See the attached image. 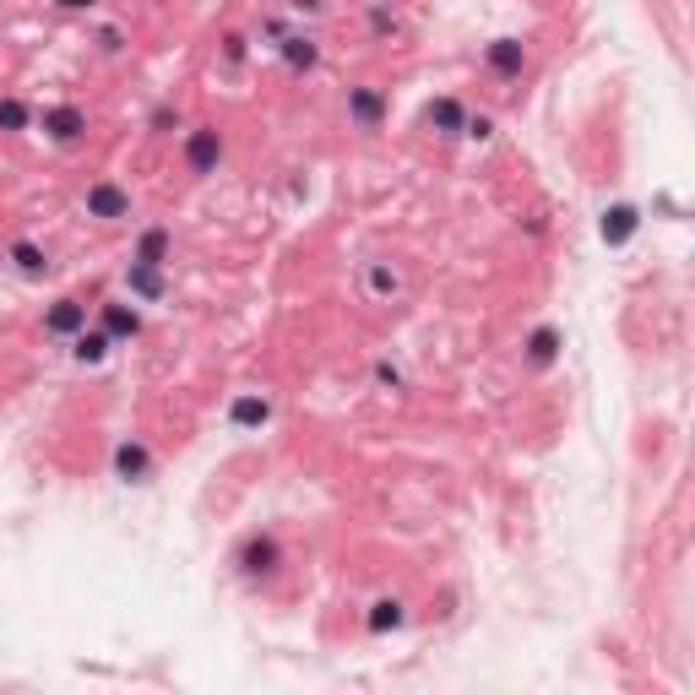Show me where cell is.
<instances>
[{
    "label": "cell",
    "mask_w": 695,
    "mask_h": 695,
    "mask_svg": "<svg viewBox=\"0 0 695 695\" xmlns=\"http://www.w3.org/2000/svg\"><path fill=\"white\" fill-rule=\"evenodd\" d=\"M82 212L93 218V223H126L130 218V190L120 180H93V186L82 190Z\"/></svg>",
    "instance_id": "obj_4"
},
{
    "label": "cell",
    "mask_w": 695,
    "mask_h": 695,
    "mask_svg": "<svg viewBox=\"0 0 695 695\" xmlns=\"http://www.w3.org/2000/svg\"><path fill=\"white\" fill-rule=\"evenodd\" d=\"M635 234H641V207H635V201H614V207H603V218H598V240H603L609 251L631 245Z\"/></svg>",
    "instance_id": "obj_12"
},
{
    "label": "cell",
    "mask_w": 695,
    "mask_h": 695,
    "mask_svg": "<svg viewBox=\"0 0 695 695\" xmlns=\"http://www.w3.org/2000/svg\"><path fill=\"white\" fill-rule=\"evenodd\" d=\"M147 130H152V136H175V130H180V104H169V98H164V104H152Z\"/></svg>",
    "instance_id": "obj_25"
},
{
    "label": "cell",
    "mask_w": 695,
    "mask_h": 695,
    "mask_svg": "<svg viewBox=\"0 0 695 695\" xmlns=\"http://www.w3.org/2000/svg\"><path fill=\"white\" fill-rule=\"evenodd\" d=\"M39 126H44V136L55 141V147H82L87 141V109L82 104H50L44 115H39Z\"/></svg>",
    "instance_id": "obj_7"
},
{
    "label": "cell",
    "mask_w": 695,
    "mask_h": 695,
    "mask_svg": "<svg viewBox=\"0 0 695 695\" xmlns=\"http://www.w3.org/2000/svg\"><path fill=\"white\" fill-rule=\"evenodd\" d=\"M6 261H11V272L17 277H28V283H44L50 277V251L39 245V240H11V251H6Z\"/></svg>",
    "instance_id": "obj_18"
},
{
    "label": "cell",
    "mask_w": 695,
    "mask_h": 695,
    "mask_svg": "<svg viewBox=\"0 0 695 695\" xmlns=\"http://www.w3.org/2000/svg\"><path fill=\"white\" fill-rule=\"evenodd\" d=\"M370 380H376V391H386V397H402V391H408V370H402L397 359H386V354L370 365Z\"/></svg>",
    "instance_id": "obj_23"
},
{
    "label": "cell",
    "mask_w": 695,
    "mask_h": 695,
    "mask_svg": "<svg viewBox=\"0 0 695 695\" xmlns=\"http://www.w3.org/2000/svg\"><path fill=\"white\" fill-rule=\"evenodd\" d=\"M152 467H158V462H152V445L141 441V435H120V441H115V451H109V473H115V484H147V478H152Z\"/></svg>",
    "instance_id": "obj_3"
},
{
    "label": "cell",
    "mask_w": 695,
    "mask_h": 695,
    "mask_svg": "<svg viewBox=\"0 0 695 695\" xmlns=\"http://www.w3.org/2000/svg\"><path fill=\"white\" fill-rule=\"evenodd\" d=\"M462 126H467V104L456 93H441L424 104V130L441 136V141H462Z\"/></svg>",
    "instance_id": "obj_11"
},
{
    "label": "cell",
    "mask_w": 695,
    "mask_h": 695,
    "mask_svg": "<svg viewBox=\"0 0 695 695\" xmlns=\"http://www.w3.org/2000/svg\"><path fill=\"white\" fill-rule=\"evenodd\" d=\"M87 326V305L76 299V294H61L55 305H44V337H55V343H71L76 331Z\"/></svg>",
    "instance_id": "obj_14"
},
{
    "label": "cell",
    "mask_w": 695,
    "mask_h": 695,
    "mask_svg": "<svg viewBox=\"0 0 695 695\" xmlns=\"http://www.w3.org/2000/svg\"><path fill=\"white\" fill-rule=\"evenodd\" d=\"M343 109H348V126H359V130H380L386 115H391V104H386V93H380L376 82H354L348 98H343Z\"/></svg>",
    "instance_id": "obj_8"
},
{
    "label": "cell",
    "mask_w": 695,
    "mask_h": 695,
    "mask_svg": "<svg viewBox=\"0 0 695 695\" xmlns=\"http://www.w3.org/2000/svg\"><path fill=\"white\" fill-rule=\"evenodd\" d=\"M365 22H370V39H380V44H391V39L408 33V22H402V11H397L391 0H370V6H365Z\"/></svg>",
    "instance_id": "obj_21"
},
{
    "label": "cell",
    "mask_w": 695,
    "mask_h": 695,
    "mask_svg": "<svg viewBox=\"0 0 695 695\" xmlns=\"http://www.w3.org/2000/svg\"><path fill=\"white\" fill-rule=\"evenodd\" d=\"M93 50L104 55V61H120L130 50V33L120 28V22H104V28H93Z\"/></svg>",
    "instance_id": "obj_24"
},
{
    "label": "cell",
    "mask_w": 695,
    "mask_h": 695,
    "mask_svg": "<svg viewBox=\"0 0 695 695\" xmlns=\"http://www.w3.org/2000/svg\"><path fill=\"white\" fill-rule=\"evenodd\" d=\"M462 141H478V147H489V141H495V115H484V109H467Z\"/></svg>",
    "instance_id": "obj_26"
},
{
    "label": "cell",
    "mask_w": 695,
    "mask_h": 695,
    "mask_svg": "<svg viewBox=\"0 0 695 695\" xmlns=\"http://www.w3.org/2000/svg\"><path fill=\"white\" fill-rule=\"evenodd\" d=\"M484 65H489V76H501V82H522V71H527V39H516V33L489 39V44H484Z\"/></svg>",
    "instance_id": "obj_10"
},
{
    "label": "cell",
    "mask_w": 695,
    "mask_h": 695,
    "mask_svg": "<svg viewBox=\"0 0 695 695\" xmlns=\"http://www.w3.org/2000/svg\"><path fill=\"white\" fill-rule=\"evenodd\" d=\"M283 6H288L294 17H320V11H326V0H283Z\"/></svg>",
    "instance_id": "obj_29"
},
{
    "label": "cell",
    "mask_w": 695,
    "mask_h": 695,
    "mask_svg": "<svg viewBox=\"0 0 695 695\" xmlns=\"http://www.w3.org/2000/svg\"><path fill=\"white\" fill-rule=\"evenodd\" d=\"M277 61L288 65L294 76H310V71L320 65V44H316V33H299V28H294V33H288V39L277 44Z\"/></svg>",
    "instance_id": "obj_19"
},
{
    "label": "cell",
    "mask_w": 695,
    "mask_h": 695,
    "mask_svg": "<svg viewBox=\"0 0 695 695\" xmlns=\"http://www.w3.org/2000/svg\"><path fill=\"white\" fill-rule=\"evenodd\" d=\"M65 348H71V359H76L82 370H98V365L115 354V337H109L104 326H82V331H76Z\"/></svg>",
    "instance_id": "obj_16"
},
{
    "label": "cell",
    "mask_w": 695,
    "mask_h": 695,
    "mask_svg": "<svg viewBox=\"0 0 695 695\" xmlns=\"http://www.w3.org/2000/svg\"><path fill=\"white\" fill-rule=\"evenodd\" d=\"M408 625V603L397 598V592H386V598H376L370 609H365V631L370 635H391Z\"/></svg>",
    "instance_id": "obj_20"
},
{
    "label": "cell",
    "mask_w": 695,
    "mask_h": 695,
    "mask_svg": "<svg viewBox=\"0 0 695 695\" xmlns=\"http://www.w3.org/2000/svg\"><path fill=\"white\" fill-rule=\"evenodd\" d=\"M98 0H55V11H93Z\"/></svg>",
    "instance_id": "obj_30"
},
{
    "label": "cell",
    "mask_w": 695,
    "mask_h": 695,
    "mask_svg": "<svg viewBox=\"0 0 695 695\" xmlns=\"http://www.w3.org/2000/svg\"><path fill=\"white\" fill-rule=\"evenodd\" d=\"M186 169L196 180H212L218 169H223V152H229V141H223V130L218 126H190L186 130Z\"/></svg>",
    "instance_id": "obj_2"
},
{
    "label": "cell",
    "mask_w": 695,
    "mask_h": 695,
    "mask_svg": "<svg viewBox=\"0 0 695 695\" xmlns=\"http://www.w3.org/2000/svg\"><path fill=\"white\" fill-rule=\"evenodd\" d=\"M277 570H283V538H277V533H245V538L234 544V576H240V581L261 587V581H272Z\"/></svg>",
    "instance_id": "obj_1"
},
{
    "label": "cell",
    "mask_w": 695,
    "mask_h": 695,
    "mask_svg": "<svg viewBox=\"0 0 695 695\" xmlns=\"http://www.w3.org/2000/svg\"><path fill=\"white\" fill-rule=\"evenodd\" d=\"M33 126H39L33 104L17 98V93H0V136H28Z\"/></svg>",
    "instance_id": "obj_22"
},
{
    "label": "cell",
    "mask_w": 695,
    "mask_h": 695,
    "mask_svg": "<svg viewBox=\"0 0 695 695\" xmlns=\"http://www.w3.org/2000/svg\"><path fill=\"white\" fill-rule=\"evenodd\" d=\"M98 326L115 337V348H120V343H136V337H141V305H136V299H104V305H98Z\"/></svg>",
    "instance_id": "obj_13"
},
{
    "label": "cell",
    "mask_w": 695,
    "mask_h": 695,
    "mask_svg": "<svg viewBox=\"0 0 695 695\" xmlns=\"http://www.w3.org/2000/svg\"><path fill=\"white\" fill-rule=\"evenodd\" d=\"M245 61H251V33H223V65L240 71Z\"/></svg>",
    "instance_id": "obj_27"
},
{
    "label": "cell",
    "mask_w": 695,
    "mask_h": 695,
    "mask_svg": "<svg viewBox=\"0 0 695 695\" xmlns=\"http://www.w3.org/2000/svg\"><path fill=\"white\" fill-rule=\"evenodd\" d=\"M566 359V331L555 320H538L527 337H522V365L527 370H555Z\"/></svg>",
    "instance_id": "obj_5"
},
{
    "label": "cell",
    "mask_w": 695,
    "mask_h": 695,
    "mask_svg": "<svg viewBox=\"0 0 695 695\" xmlns=\"http://www.w3.org/2000/svg\"><path fill=\"white\" fill-rule=\"evenodd\" d=\"M288 33H294V28H288V22H283V17H261V28H255V39H266V44H272V50H277V44H283V39H288Z\"/></svg>",
    "instance_id": "obj_28"
},
{
    "label": "cell",
    "mask_w": 695,
    "mask_h": 695,
    "mask_svg": "<svg viewBox=\"0 0 695 695\" xmlns=\"http://www.w3.org/2000/svg\"><path fill=\"white\" fill-rule=\"evenodd\" d=\"M126 288L136 305H158L169 294V266H147V261H126Z\"/></svg>",
    "instance_id": "obj_15"
},
{
    "label": "cell",
    "mask_w": 695,
    "mask_h": 695,
    "mask_svg": "<svg viewBox=\"0 0 695 695\" xmlns=\"http://www.w3.org/2000/svg\"><path fill=\"white\" fill-rule=\"evenodd\" d=\"M272 413H277V402H272L266 391H234V402H229V430H234V435H261V430L272 424Z\"/></svg>",
    "instance_id": "obj_9"
},
{
    "label": "cell",
    "mask_w": 695,
    "mask_h": 695,
    "mask_svg": "<svg viewBox=\"0 0 695 695\" xmlns=\"http://www.w3.org/2000/svg\"><path fill=\"white\" fill-rule=\"evenodd\" d=\"M130 261L169 266V261H175V229H164V223H147V229L136 234V245H130Z\"/></svg>",
    "instance_id": "obj_17"
},
{
    "label": "cell",
    "mask_w": 695,
    "mask_h": 695,
    "mask_svg": "<svg viewBox=\"0 0 695 695\" xmlns=\"http://www.w3.org/2000/svg\"><path fill=\"white\" fill-rule=\"evenodd\" d=\"M359 288H365L376 305H391V299H402V288H408V272H402L397 261H386V255H370V261L359 266Z\"/></svg>",
    "instance_id": "obj_6"
}]
</instances>
